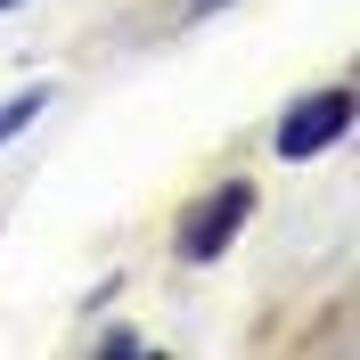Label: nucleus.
Returning a JSON list of instances; mask_svg holds the SVG:
<instances>
[{
	"instance_id": "nucleus-1",
	"label": "nucleus",
	"mask_w": 360,
	"mask_h": 360,
	"mask_svg": "<svg viewBox=\"0 0 360 360\" xmlns=\"http://www.w3.org/2000/svg\"><path fill=\"white\" fill-rule=\"evenodd\" d=\"M246 213H254V188H246V180H221L213 197L188 205V221H180V254H188V262H213V254L246 229Z\"/></svg>"
},
{
	"instance_id": "nucleus-4",
	"label": "nucleus",
	"mask_w": 360,
	"mask_h": 360,
	"mask_svg": "<svg viewBox=\"0 0 360 360\" xmlns=\"http://www.w3.org/2000/svg\"><path fill=\"white\" fill-rule=\"evenodd\" d=\"M0 8H17V0H0Z\"/></svg>"
},
{
	"instance_id": "nucleus-3",
	"label": "nucleus",
	"mask_w": 360,
	"mask_h": 360,
	"mask_svg": "<svg viewBox=\"0 0 360 360\" xmlns=\"http://www.w3.org/2000/svg\"><path fill=\"white\" fill-rule=\"evenodd\" d=\"M41 107H49V90H17V98L0 107V139H17V131H25V123H33Z\"/></svg>"
},
{
	"instance_id": "nucleus-2",
	"label": "nucleus",
	"mask_w": 360,
	"mask_h": 360,
	"mask_svg": "<svg viewBox=\"0 0 360 360\" xmlns=\"http://www.w3.org/2000/svg\"><path fill=\"white\" fill-rule=\"evenodd\" d=\"M344 123H352V90H319V98H303V107L278 123V156H287V164L319 156L328 139H344Z\"/></svg>"
}]
</instances>
